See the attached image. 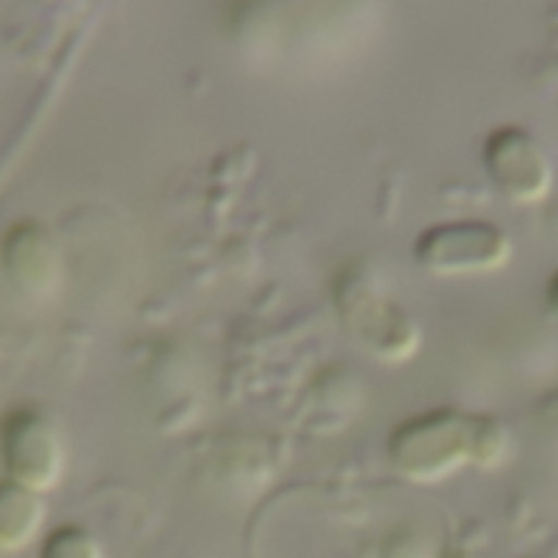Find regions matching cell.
Returning <instances> with one entry per match:
<instances>
[{
  "label": "cell",
  "instance_id": "obj_1",
  "mask_svg": "<svg viewBox=\"0 0 558 558\" xmlns=\"http://www.w3.org/2000/svg\"><path fill=\"white\" fill-rule=\"evenodd\" d=\"M504 454V428L490 418L461 412H432L409 418L389 438L392 468L415 484H438L468 464L497 468Z\"/></svg>",
  "mask_w": 558,
  "mask_h": 558
},
{
  "label": "cell",
  "instance_id": "obj_2",
  "mask_svg": "<svg viewBox=\"0 0 558 558\" xmlns=\"http://www.w3.org/2000/svg\"><path fill=\"white\" fill-rule=\"evenodd\" d=\"M0 468L7 481L36 494L56 490L65 471V448L56 422L33 405L10 409L0 418Z\"/></svg>",
  "mask_w": 558,
  "mask_h": 558
},
{
  "label": "cell",
  "instance_id": "obj_3",
  "mask_svg": "<svg viewBox=\"0 0 558 558\" xmlns=\"http://www.w3.org/2000/svg\"><path fill=\"white\" fill-rule=\"evenodd\" d=\"M0 268L10 288L26 298H49L59 288L62 252L52 232L36 219H20L0 235Z\"/></svg>",
  "mask_w": 558,
  "mask_h": 558
},
{
  "label": "cell",
  "instance_id": "obj_4",
  "mask_svg": "<svg viewBox=\"0 0 558 558\" xmlns=\"http://www.w3.org/2000/svg\"><path fill=\"white\" fill-rule=\"evenodd\" d=\"M418 258L438 275H477L500 268L510 258V242L494 226L481 222L438 226L422 235Z\"/></svg>",
  "mask_w": 558,
  "mask_h": 558
},
{
  "label": "cell",
  "instance_id": "obj_5",
  "mask_svg": "<svg viewBox=\"0 0 558 558\" xmlns=\"http://www.w3.org/2000/svg\"><path fill=\"white\" fill-rule=\"evenodd\" d=\"M46 520V504L43 494L16 484V481H0V556H13L39 536Z\"/></svg>",
  "mask_w": 558,
  "mask_h": 558
},
{
  "label": "cell",
  "instance_id": "obj_6",
  "mask_svg": "<svg viewBox=\"0 0 558 558\" xmlns=\"http://www.w3.org/2000/svg\"><path fill=\"white\" fill-rule=\"evenodd\" d=\"M36 558H105V549L92 530L78 523H59L43 536Z\"/></svg>",
  "mask_w": 558,
  "mask_h": 558
},
{
  "label": "cell",
  "instance_id": "obj_7",
  "mask_svg": "<svg viewBox=\"0 0 558 558\" xmlns=\"http://www.w3.org/2000/svg\"><path fill=\"white\" fill-rule=\"evenodd\" d=\"M549 304H553V311H556L558 317V275L553 278V288H549Z\"/></svg>",
  "mask_w": 558,
  "mask_h": 558
}]
</instances>
